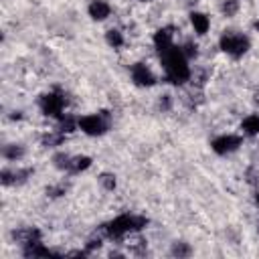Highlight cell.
I'll return each instance as SVG.
<instances>
[{
  "label": "cell",
  "instance_id": "obj_14",
  "mask_svg": "<svg viewBox=\"0 0 259 259\" xmlns=\"http://www.w3.org/2000/svg\"><path fill=\"white\" fill-rule=\"evenodd\" d=\"M91 164H93V160H91L89 156H85V154H77V156L71 158L69 172H71V174H81V172H85Z\"/></svg>",
  "mask_w": 259,
  "mask_h": 259
},
{
  "label": "cell",
  "instance_id": "obj_19",
  "mask_svg": "<svg viewBox=\"0 0 259 259\" xmlns=\"http://www.w3.org/2000/svg\"><path fill=\"white\" fill-rule=\"evenodd\" d=\"M170 253H172L174 257H188V255L192 253V247H190L188 243H184V241H176V243H172Z\"/></svg>",
  "mask_w": 259,
  "mask_h": 259
},
{
  "label": "cell",
  "instance_id": "obj_18",
  "mask_svg": "<svg viewBox=\"0 0 259 259\" xmlns=\"http://www.w3.org/2000/svg\"><path fill=\"white\" fill-rule=\"evenodd\" d=\"M71 158H73L71 154H67V152H59V154L53 156V164H55V168H59V170H67V172H69Z\"/></svg>",
  "mask_w": 259,
  "mask_h": 259
},
{
  "label": "cell",
  "instance_id": "obj_13",
  "mask_svg": "<svg viewBox=\"0 0 259 259\" xmlns=\"http://www.w3.org/2000/svg\"><path fill=\"white\" fill-rule=\"evenodd\" d=\"M2 156L8 162H18L24 158V146L22 144H6L2 148Z\"/></svg>",
  "mask_w": 259,
  "mask_h": 259
},
{
  "label": "cell",
  "instance_id": "obj_6",
  "mask_svg": "<svg viewBox=\"0 0 259 259\" xmlns=\"http://www.w3.org/2000/svg\"><path fill=\"white\" fill-rule=\"evenodd\" d=\"M130 79L136 87H142V89H150L158 83V77L152 71V67L148 63H142V61L130 65Z\"/></svg>",
  "mask_w": 259,
  "mask_h": 259
},
{
  "label": "cell",
  "instance_id": "obj_23",
  "mask_svg": "<svg viewBox=\"0 0 259 259\" xmlns=\"http://www.w3.org/2000/svg\"><path fill=\"white\" fill-rule=\"evenodd\" d=\"M253 101H255V103H259V89H255V91H253Z\"/></svg>",
  "mask_w": 259,
  "mask_h": 259
},
{
  "label": "cell",
  "instance_id": "obj_26",
  "mask_svg": "<svg viewBox=\"0 0 259 259\" xmlns=\"http://www.w3.org/2000/svg\"><path fill=\"white\" fill-rule=\"evenodd\" d=\"M140 2H150V0H140Z\"/></svg>",
  "mask_w": 259,
  "mask_h": 259
},
{
  "label": "cell",
  "instance_id": "obj_25",
  "mask_svg": "<svg viewBox=\"0 0 259 259\" xmlns=\"http://www.w3.org/2000/svg\"><path fill=\"white\" fill-rule=\"evenodd\" d=\"M253 28H255V30H257V32H259V18H257V20H255V22H253Z\"/></svg>",
  "mask_w": 259,
  "mask_h": 259
},
{
  "label": "cell",
  "instance_id": "obj_5",
  "mask_svg": "<svg viewBox=\"0 0 259 259\" xmlns=\"http://www.w3.org/2000/svg\"><path fill=\"white\" fill-rule=\"evenodd\" d=\"M77 125L87 136H103L109 130V113L107 111L85 113V115L77 117Z\"/></svg>",
  "mask_w": 259,
  "mask_h": 259
},
{
  "label": "cell",
  "instance_id": "obj_17",
  "mask_svg": "<svg viewBox=\"0 0 259 259\" xmlns=\"http://www.w3.org/2000/svg\"><path fill=\"white\" fill-rule=\"evenodd\" d=\"M221 14L223 16H227V18H233V16H237L239 14V10H241V2L239 0H221Z\"/></svg>",
  "mask_w": 259,
  "mask_h": 259
},
{
  "label": "cell",
  "instance_id": "obj_9",
  "mask_svg": "<svg viewBox=\"0 0 259 259\" xmlns=\"http://www.w3.org/2000/svg\"><path fill=\"white\" fill-rule=\"evenodd\" d=\"M111 4L107 2V0H91L89 2V6H87V14H89V18L91 20H95V22H103V20H107L109 16H111Z\"/></svg>",
  "mask_w": 259,
  "mask_h": 259
},
{
  "label": "cell",
  "instance_id": "obj_8",
  "mask_svg": "<svg viewBox=\"0 0 259 259\" xmlns=\"http://www.w3.org/2000/svg\"><path fill=\"white\" fill-rule=\"evenodd\" d=\"M152 45H154V49L162 55V53H166L168 49H172L176 42H174V28L172 26H162V28H158L156 32H154V36H152Z\"/></svg>",
  "mask_w": 259,
  "mask_h": 259
},
{
  "label": "cell",
  "instance_id": "obj_15",
  "mask_svg": "<svg viewBox=\"0 0 259 259\" xmlns=\"http://www.w3.org/2000/svg\"><path fill=\"white\" fill-rule=\"evenodd\" d=\"M105 42L111 47V49H121L125 45V36L119 28H107L105 30Z\"/></svg>",
  "mask_w": 259,
  "mask_h": 259
},
{
  "label": "cell",
  "instance_id": "obj_24",
  "mask_svg": "<svg viewBox=\"0 0 259 259\" xmlns=\"http://www.w3.org/2000/svg\"><path fill=\"white\" fill-rule=\"evenodd\" d=\"M255 206H257V210H259V190L255 192Z\"/></svg>",
  "mask_w": 259,
  "mask_h": 259
},
{
  "label": "cell",
  "instance_id": "obj_12",
  "mask_svg": "<svg viewBox=\"0 0 259 259\" xmlns=\"http://www.w3.org/2000/svg\"><path fill=\"white\" fill-rule=\"evenodd\" d=\"M239 127H241V134H243V136H249V138L259 136V115H257V113L245 115V117L241 119Z\"/></svg>",
  "mask_w": 259,
  "mask_h": 259
},
{
  "label": "cell",
  "instance_id": "obj_4",
  "mask_svg": "<svg viewBox=\"0 0 259 259\" xmlns=\"http://www.w3.org/2000/svg\"><path fill=\"white\" fill-rule=\"evenodd\" d=\"M65 107H67V97L63 91H47L38 97V109L42 115L53 117V119H61L65 115Z\"/></svg>",
  "mask_w": 259,
  "mask_h": 259
},
{
  "label": "cell",
  "instance_id": "obj_10",
  "mask_svg": "<svg viewBox=\"0 0 259 259\" xmlns=\"http://www.w3.org/2000/svg\"><path fill=\"white\" fill-rule=\"evenodd\" d=\"M32 168H16V170H10V168H4L2 170V184L8 186V184H22L26 182L30 176H32Z\"/></svg>",
  "mask_w": 259,
  "mask_h": 259
},
{
  "label": "cell",
  "instance_id": "obj_3",
  "mask_svg": "<svg viewBox=\"0 0 259 259\" xmlns=\"http://www.w3.org/2000/svg\"><path fill=\"white\" fill-rule=\"evenodd\" d=\"M219 49H221L225 55H229V57H233V59H239V57H243V55L251 49V40H249V36L243 34V32H233V30H229V32H223V34H221V38H219Z\"/></svg>",
  "mask_w": 259,
  "mask_h": 259
},
{
  "label": "cell",
  "instance_id": "obj_21",
  "mask_svg": "<svg viewBox=\"0 0 259 259\" xmlns=\"http://www.w3.org/2000/svg\"><path fill=\"white\" fill-rule=\"evenodd\" d=\"M65 192H67V184L65 182H59V184H53V186L47 188V196H51V198H59Z\"/></svg>",
  "mask_w": 259,
  "mask_h": 259
},
{
  "label": "cell",
  "instance_id": "obj_1",
  "mask_svg": "<svg viewBox=\"0 0 259 259\" xmlns=\"http://www.w3.org/2000/svg\"><path fill=\"white\" fill-rule=\"evenodd\" d=\"M190 61L182 53L180 45H174L166 53L160 55V65L164 71V81L170 85H184L192 79V69L188 65Z\"/></svg>",
  "mask_w": 259,
  "mask_h": 259
},
{
  "label": "cell",
  "instance_id": "obj_20",
  "mask_svg": "<svg viewBox=\"0 0 259 259\" xmlns=\"http://www.w3.org/2000/svg\"><path fill=\"white\" fill-rule=\"evenodd\" d=\"M180 49H182V53L186 55V59H188V61H192V59H196V57H198V45H196L194 40H186V42H182V45H180Z\"/></svg>",
  "mask_w": 259,
  "mask_h": 259
},
{
  "label": "cell",
  "instance_id": "obj_22",
  "mask_svg": "<svg viewBox=\"0 0 259 259\" xmlns=\"http://www.w3.org/2000/svg\"><path fill=\"white\" fill-rule=\"evenodd\" d=\"M158 105H160V109H162V111H168V109L172 107V95H168V93L160 95V99H158Z\"/></svg>",
  "mask_w": 259,
  "mask_h": 259
},
{
  "label": "cell",
  "instance_id": "obj_16",
  "mask_svg": "<svg viewBox=\"0 0 259 259\" xmlns=\"http://www.w3.org/2000/svg\"><path fill=\"white\" fill-rule=\"evenodd\" d=\"M97 182H99V186H101L103 190H107V192H113V190L117 188V178H115L113 172H101V174L97 176Z\"/></svg>",
  "mask_w": 259,
  "mask_h": 259
},
{
  "label": "cell",
  "instance_id": "obj_7",
  "mask_svg": "<svg viewBox=\"0 0 259 259\" xmlns=\"http://www.w3.org/2000/svg\"><path fill=\"white\" fill-rule=\"evenodd\" d=\"M243 144V136H237V134H221L217 138L210 140V150L219 156H227L235 150H239Z\"/></svg>",
  "mask_w": 259,
  "mask_h": 259
},
{
  "label": "cell",
  "instance_id": "obj_11",
  "mask_svg": "<svg viewBox=\"0 0 259 259\" xmlns=\"http://www.w3.org/2000/svg\"><path fill=\"white\" fill-rule=\"evenodd\" d=\"M188 20H190V26L194 30V34L198 36H204L208 30H210V18L206 12H200V10H192L188 14Z\"/></svg>",
  "mask_w": 259,
  "mask_h": 259
},
{
  "label": "cell",
  "instance_id": "obj_2",
  "mask_svg": "<svg viewBox=\"0 0 259 259\" xmlns=\"http://www.w3.org/2000/svg\"><path fill=\"white\" fill-rule=\"evenodd\" d=\"M146 225H148V219L146 217L123 212V214H117L115 219H111L109 223H105L103 229H101V233H103V237H107L111 241H119V239H125L127 235L140 233Z\"/></svg>",
  "mask_w": 259,
  "mask_h": 259
}]
</instances>
